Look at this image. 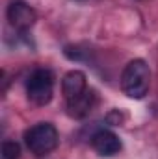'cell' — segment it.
I'll list each match as a JSON object with an SVG mask.
<instances>
[{
	"label": "cell",
	"instance_id": "cell-9",
	"mask_svg": "<svg viewBox=\"0 0 158 159\" xmlns=\"http://www.w3.org/2000/svg\"><path fill=\"white\" fill-rule=\"evenodd\" d=\"M65 56L69 57V59H82V54H80L78 48H75V46H65Z\"/></svg>",
	"mask_w": 158,
	"mask_h": 159
},
{
	"label": "cell",
	"instance_id": "cell-3",
	"mask_svg": "<svg viewBox=\"0 0 158 159\" xmlns=\"http://www.w3.org/2000/svg\"><path fill=\"white\" fill-rule=\"evenodd\" d=\"M26 93L30 102L36 106H47L54 93V74L48 69H37L30 74L26 83Z\"/></svg>",
	"mask_w": 158,
	"mask_h": 159
},
{
	"label": "cell",
	"instance_id": "cell-6",
	"mask_svg": "<svg viewBox=\"0 0 158 159\" xmlns=\"http://www.w3.org/2000/svg\"><path fill=\"white\" fill-rule=\"evenodd\" d=\"M93 106H95V94L93 91H86L77 98L67 100V113L73 119H84L91 113Z\"/></svg>",
	"mask_w": 158,
	"mask_h": 159
},
{
	"label": "cell",
	"instance_id": "cell-8",
	"mask_svg": "<svg viewBox=\"0 0 158 159\" xmlns=\"http://www.w3.org/2000/svg\"><path fill=\"white\" fill-rule=\"evenodd\" d=\"M21 154V146L15 141H6L2 144V159H17Z\"/></svg>",
	"mask_w": 158,
	"mask_h": 159
},
{
	"label": "cell",
	"instance_id": "cell-4",
	"mask_svg": "<svg viewBox=\"0 0 158 159\" xmlns=\"http://www.w3.org/2000/svg\"><path fill=\"white\" fill-rule=\"evenodd\" d=\"M6 15H7L9 24H11L13 28L21 30V32H24V30L32 28V26H34V22H36V19H37V15H36L34 7H32V6H28V4H26V2H22V0H11V2H9V6H7Z\"/></svg>",
	"mask_w": 158,
	"mask_h": 159
},
{
	"label": "cell",
	"instance_id": "cell-2",
	"mask_svg": "<svg viewBox=\"0 0 158 159\" xmlns=\"http://www.w3.org/2000/svg\"><path fill=\"white\" fill-rule=\"evenodd\" d=\"M24 143L34 156L43 157L58 146V129L50 122H39L24 133Z\"/></svg>",
	"mask_w": 158,
	"mask_h": 159
},
{
	"label": "cell",
	"instance_id": "cell-1",
	"mask_svg": "<svg viewBox=\"0 0 158 159\" xmlns=\"http://www.w3.org/2000/svg\"><path fill=\"white\" fill-rule=\"evenodd\" d=\"M149 83H151V70L143 59H132L121 74L123 93L134 100H140L147 94Z\"/></svg>",
	"mask_w": 158,
	"mask_h": 159
},
{
	"label": "cell",
	"instance_id": "cell-7",
	"mask_svg": "<svg viewBox=\"0 0 158 159\" xmlns=\"http://www.w3.org/2000/svg\"><path fill=\"white\" fill-rule=\"evenodd\" d=\"M62 91H63V96L67 100H73L80 96L82 93H86V74L82 70H71L63 76L62 81Z\"/></svg>",
	"mask_w": 158,
	"mask_h": 159
},
{
	"label": "cell",
	"instance_id": "cell-5",
	"mask_svg": "<svg viewBox=\"0 0 158 159\" xmlns=\"http://www.w3.org/2000/svg\"><path fill=\"white\" fill-rule=\"evenodd\" d=\"M91 146H93V150H95L99 156H106V157L119 154L121 148H123L119 137L114 131H110V129H101V131H97V133L91 137Z\"/></svg>",
	"mask_w": 158,
	"mask_h": 159
}]
</instances>
